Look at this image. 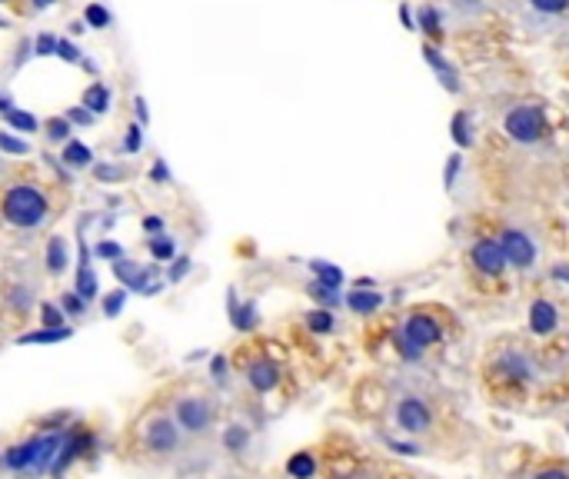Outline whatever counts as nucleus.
Listing matches in <instances>:
<instances>
[{
  "label": "nucleus",
  "instance_id": "f257e3e1",
  "mask_svg": "<svg viewBox=\"0 0 569 479\" xmlns=\"http://www.w3.org/2000/svg\"><path fill=\"white\" fill-rule=\"evenodd\" d=\"M3 220L20 227V230H33L47 220V200L37 187L30 183H17L7 190L3 197Z\"/></svg>",
  "mask_w": 569,
  "mask_h": 479
},
{
  "label": "nucleus",
  "instance_id": "f03ea898",
  "mask_svg": "<svg viewBox=\"0 0 569 479\" xmlns=\"http://www.w3.org/2000/svg\"><path fill=\"white\" fill-rule=\"evenodd\" d=\"M60 447H63V437L60 433L27 440V443H20V447H13V450L3 453V467L7 470H33V473L37 470H50V463L57 460Z\"/></svg>",
  "mask_w": 569,
  "mask_h": 479
},
{
  "label": "nucleus",
  "instance_id": "7ed1b4c3",
  "mask_svg": "<svg viewBox=\"0 0 569 479\" xmlns=\"http://www.w3.org/2000/svg\"><path fill=\"white\" fill-rule=\"evenodd\" d=\"M507 133L520 143H537L547 133V113L533 103H520L507 113Z\"/></svg>",
  "mask_w": 569,
  "mask_h": 479
},
{
  "label": "nucleus",
  "instance_id": "20e7f679",
  "mask_svg": "<svg viewBox=\"0 0 569 479\" xmlns=\"http://www.w3.org/2000/svg\"><path fill=\"white\" fill-rule=\"evenodd\" d=\"M440 340V323L427 313H413L407 317L403 330H400V347L407 357H420L427 347H433Z\"/></svg>",
  "mask_w": 569,
  "mask_h": 479
},
{
  "label": "nucleus",
  "instance_id": "39448f33",
  "mask_svg": "<svg viewBox=\"0 0 569 479\" xmlns=\"http://www.w3.org/2000/svg\"><path fill=\"white\" fill-rule=\"evenodd\" d=\"M393 420H397V427H400L403 433L420 437V433H427V430H430L433 413H430V407H427L420 397H400V400H397V407H393Z\"/></svg>",
  "mask_w": 569,
  "mask_h": 479
},
{
  "label": "nucleus",
  "instance_id": "423d86ee",
  "mask_svg": "<svg viewBox=\"0 0 569 479\" xmlns=\"http://www.w3.org/2000/svg\"><path fill=\"white\" fill-rule=\"evenodd\" d=\"M173 420H177V427L187 430V433H203V430L210 427V420H213V407H210L207 400H200V397H187V400L177 403Z\"/></svg>",
  "mask_w": 569,
  "mask_h": 479
},
{
  "label": "nucleus",
  "instance_id": "0eeeda50",
  "mask_svg": "<svg viewBox=\"0 0 569 479\" xmlns=\"http://www.w3.org/2000/svg\"><path fill=\"white\" fill-rule=\"evenodd\" d=\"M143 443H147L150 453H170V450H177V443H180V427H177V420H167V417L150 420V427H147V433H143Z\"/></svg>",
  "mask_w": 569,
  "mask_h": 479
},
{
  "label": "nucleus",
  "instance_id": "6e6552de",
  "mask_svg": "<svg viewBox=\"0 0 569 479\" xmlns=\"http://www.w3.org/2000/svg\"><path fill=\"white\" fill-rule=\"evenodd\" d=\"M500 247H503L507 263H513V267H520V270H527V267L537 260V243H533L527 233H520V230H507L503 240H500Z\"/></svg>",
  "mask_w": 569,
  "mask_h": 479
},
{
  "label": "nucleus",
  "instance_id": "1a4fd4ad",
  "mask_svg": "<svg viewBox=\"0 0 569 479\" xmlns=\"http://www.w3.org/2000/svg\"><path fill=\"white\" fill-rule=\"evenodd\" d=\"M473 267L480 270V273H487V277H497V273H503V267H507V257H503V247H500V240H480L477 247H473Z\"/></svg>",
  "mask_w": 569,
  "mask_h": 479
},
{
  "label": "nucleus",
  "instance_id": "9d476101",
  "mask_svg": "<svg viewBox=\"0 0 569 479\" xmlns=\"http://www.w3.org/2000/svg\"><path fill=\"white\" fill-rule=\"evenodd\" d=\"M247 380L257 393H270L280 383V367L273 360H257V363H250Z\"/></svg>",
  "mask_w": 569,
  "mask_h": 479
},
{
  "label": "nucleus",
  "instance_id": "9b49d317",
  "mask_svg": "<svg viewBox=\"0 0 569 479\" xmlns=\"http://www.w3.org/2000/svg\"><path fill=\"white\" fill-rule=\"evenodd\" d=\"M530 327H533V333H553V330L560 327V313H557V307H553V303H547V300H537V303H533V310H530Z\"/></svg>",
  "mask_w": 569,
  "mask_h": 479
},
{
  "label": "nucleus",
  "instance_id": "f8f14e48",
  "mask_svg": "<svg viewBox=\"0 0 569 479\" xmlns=\"http://www.w3.org/2000/svg\"><path fill=\"white\" fill-rule=\"evenodd\" d=\"M83 107L97 117V113H107L110 110V90L107 83H90L87 93H83Z\"/></svg>",
  "mask_w": 569,
  "mask_h": 479
},
{
  "label": "nucleus",
  "instance_id": "ddd939ff",
  "mask_svg": "<svg viewBox=\"0 0 569 479\" xmlns=\"http://www.w3.org/2000/svg\"><path fill=\"white\" fill-rule=\"evenodd\" d=\"M77 293H80L83 300H93V297H97V273H93V267L87 263V257L80 260V270H77Z\"/></svg>",
  "mask_w": 569,
  "mask_h": 479
},
{
  "label": "nucleus",
  "instance_id": "4468645a",
  "mask_svg": "<svg viewBox=\"0 0 569 479\" xmlns=\"http://www.w3.org/2000/svg\"><path fill=\"white\" fill-rule=\"evenodd\" d=\"M47 270L50 273H63L67 270V243L60 237H53L47 243Z\"/></svg>",
  "mask_w": 569,
  "mask_h": 479
},
{
  "label": "nucleus",
  "instance_id": "2eb2a0df",
  "mask_svg": "<svg viewBox=\"0 0 569 479\" xmlns=\"http://www.w3.org/2000/svg\"><path fill=\"white\" fill-rule=\"evenodd\" d=\"M113 273H117L127 287H133V290H143V293H147V287H150V283H147V273H143V270H137V263L130 267V263H123V260H120V263L113 267Z\"/></svg>",
  "mask_w": 569,
  "mask_h": 479
},
{
  "label": "nucleus",
  "instance_id": "dca6fc26",
  "mask_svg": "<svg viewBox=\"0 0 569 479\" xmlns=\"http://www.w3.org/2000/svg\"><path fill=\"white\" fill-rule=\"evenodd\" d=\"M67 337H70L67 327H47V330H37V333L20 337L17 343H60V340H67Z\"/></svg>",
  "mask_w": 569,
  "mask_h": 479
},
{
  "label": "nucleus",
  "instance_id": "f3484780",
  "mask_svg": "<svg viewBox=\"0 0 569 479\" xmlns=\"http://www.w3.org/2000/svg\"><path fill=\"white\" fill-rule=\"evenodd\" d=\"M63 160H67V167H90L93 153H90V147H83V143L70 140V143L63 147Z\"/></svg>",
  "mask_w": 569,
  "mask_h": 479
},
{
  "label": "nucleus",
  "instance_id": "a211bd4d",
  "mask_svg": "<svg viewBox=\"0 0 569 479\" xmlns=\"http://www.w3.org/2000/svg\"><path fill=\"white\" fill-rule=\"evenodd\" d=\"M347 303H350V310H357V313H373V310L380 307V293L357 290V293H350V297H347Z\"/></svg>",
  "mask_w": 569,
  "mask_h": 479
},
{
  "label": "nucleus",
  "instance_id": "6ab92c4d",
  "mask_svg": "<svg viewBox=\"0 0 569 479\" xmlns=\"http://www.w3.org/2000/svg\"><path fill=\"white\" fill-rule=\"evenodd\" d=\"M287 473H290V477L307 479L317 473V463H313V457H310V453H297V457L287 463Z\"/></svg>",
  "mask_w": 569,
  "mask_h": 479
},
{
  "label": "nucleus",
  "instance_id": "aec40b11",
  "mask_svg": "<svg viewBox=\"0 0 569 479\" xmlns=\"http://www.w3.org/2000/svg\"><path fill=\"white\" fill-rule=\"evenodd\" d=\"M7 120H10L13 130H23V133H37V127H40L37 117H30V113H23V110H13V107L7 110Z\"/></svg>",
  "mask_w": 569,
  "mask_h": 479
},
{
  "label": "nucleus",
  "instance_id": "412c9836",
  "mask_svg": "<svg viewBox=\"0 0 569 479\" xmlns=\"http://www.w3.org/2000/svg\"><path fill=\"white\" fill-rule=\"evenodd\" d=\"M313 270H317V277H320V283H327V287H340V280H343V273L337 270V267H330V263H313Z\"/></svg>",
  "mask_w": 569,
  "mask_h": 479
},
{
  "label": "nucleus",
  "instance_id": "4be33fe9",
  "mask_svg": "<svg viewBox=\"0 0 569 479\" xmlns=\"http://www.w3.org/2000/svg\"><path fill=\"white\" fill-rule=\"evenodd\" d=\"M173 250H177V247H173L170 237H153V240H150V253H153L157 260H170Z\"/></svg>",
  "mask_w": 569,
  "mask_h": 479
},
{
  "label": "nucleus",
  "instance_id": "5701e85b",
  "mask_svg": "<svg viewBox=\"0 0 569 479\" xmlns=\"http://www.w3.org/2000/svg\"><path fill=\"white\" fill-rule=\"evenodd\" d=\"M83 20H87L90 27H107V23H110V13H107V7H100V3H90L87 13H83Z\"/></svg>",
  "mask_w": 569,
  "mask_h": 479
},
{
  "label": "nucleus",
  "instance_id": "b1692460",
  "mask_svg": "<svg viewBox=\"0 0 569 479\" xmlns=\"http://www.w3.org/2000/svg\"><path fill=\"white\" fill-rule=\"evenodd\" d=\"M47 137H50V140H57V143H60V140H67V137H70V120H67V117L50 120V123H47Z\"/></svg>",
  "mask_w": 569,
  "mask_h": 479
},
{
  "label": "nucleus",
  "instance_id": "393cba45",
  "mask_svg": "<svg viewBox=\"0 0 569 479\" xmlns=\"http://www.w3.org/2000/svg\"><path fill=\"white\" fill-rule=\"evenodd\" d=\"M307 320H310V330H313V333H330V330H333V317H330L327 310H317V313H310Z\"/></svg>",
  "mask_w": 569,
  "mask_h": 479
},
{
  "label": "nucleus",
  "instance_id": "a878e982",
  "mask_svg": "<svg viewBox=\"0 0 569 479\" xmlns=\"http://www.w3.org/2000/svg\"><path fill=\"white\" fill-rule=\"evenodd\" d=\"M223 443H227V450H230V453H240V450L247 447V430L230 427V430H227V437H223Z\"/></svg>",
  "mask_w": 569,
  "mask_h": 479
},
{
  "label": "nucleus",
  "instance_id": "bb28decb",
  "mask_svg": "<svg viewBox=\"0 0 569 479\" xmlns=\"http://www.w3.org/2000/svg\"><path fill=\"white\" fill-rule=\"evenodd\" d=\"M123 300H127V290H123V287H120V290H113V293L103 300V313H107V317H117V313L123 310Z\"/></svg>",
  "mask_w": 569,
  "mask_h": 479
},
{
  "label": "nucleus",
  "instance_id": "cd10ccee",
  "mask_svg": "<svg viewBox=\"0 0 569 479\" xmlns=\"http://www.w3.org/2000/svg\"><path fill=\"white\" fill-rule=\"evenodd\" d=\"M537 13H560V10H567L569 0H527Z\"/></svg>",
  "mask_w": 569,
  "mask_h": 479
},
{
  "label": "nucleus",
  "instance_id": "c85d7f7f",
  "mask_svg": "<svg viewBox=\"0 0 569 479\" xmlns=\"http://www.w3.org/2000/svg\"><path fill=\"white\" fill-rule=\"evenodd\" d=\"M0 150L20 157V153H27L30 147H27V140H17V137H10V133H0Z\"/></svg>",
  "mask_w": 569,
  "mask_h": 479
},
{
  "label": "nucleus",
  "instance_id": "c756f323",
  "mask_svg": "<svg viewBox=\"0 0 569 479\" xmlns=\"http://www.w3.org/2000/svg\"><path fill=\"white\" fill-rule=\"evenodd\" d=\"M43 327H63V310L53 307V303H43Z\"/></svg>",
  "mask_w": 569,
  "mask_h": 479
},
{
  "label": "nucleus",
  "instance_id": "7c9ffc66",
  "mask_svg": "<svg viewBox=\"0 0 569 479\" xmlns=\"http://www.w3.org/2000/svg\"><path fill=\"white\" fill-rule=\"evenodd\" d=\"M33 50H37V57H50V53L57 50V37H53V33H40Z\"/></svg>",
  "mask_w": 569,
  "mask_h": 479
},
{
  "label": "nucleus",
  "instance_id": "2f4dec72",
  "mask_svg": "<svg viewBox=\"0 0 569 479\" xmlns=\"http://www.w3.org/2000/svg\"><path fill=\"white\" fill-rule=\"evenodd\" d=\"M253 323H257V310H253V307L237 310V320H233V327H237V330H250Z\"/></svg>",
  "mask_w": 569,
  "mask_h": 479
},
{
  "label": "nucleus",
  "instance_id": "473e14b6",
  "mask_svg": "<svg viewBox=\"0 0 569 479\" xmlns=\"http://www.w3.org/2000/svg\"><path fill=\"white\" fill-rule=\"evenodd\" d=\"M140 143H143L140 127H130V130H127V140H123V150H127V153H137V150H140Z\"/></svg>",
  "mask_w": 569,
  "mask_h": 479
},
{
  "label": "nucleus",
  "instance_id": "72a5a7b5",
  "mask_svg": "<svg viewBox=\"0 0 569 479\" xmlns=\"http://www.w3.org/2000/svg\"><path fill=\"white\" fill-rule=\"evenodd\" d=\"M97 257H107V260H120V257H123V250H120L117 243L103 240V243H97Z\"/></svg>",
  "mask_w": 569,
  "mask_h": 479
},
{
  "label": "nucleus",
  "instance_id": "f704fd0d",
  "mask_svg": "<svg viewBox=\"0 0 569 479\" xmlns=\"http://www.w3.org/2000/svg\"><path fill=\"white\" fill-rule=\"evenodd\" d=\"M67 120H70V123H90V120H93V113H90L87 107H73V110L67 113Z\"/></svg>",
  "mask_w": 569,
  "mask_h": 479
},
{
  "label": "nucleus",
  "instance_id": "c9c22d12",
  "mask_svg": "<svg viewBox=\"0 0 569 479\" xmlns=\"http://www.w3.org/2000/svg\"><path fill=\"white\" fill-rule=\"evenodd\" d=\"M57 50H60V57H63V60H70V63H73V60H80L77 47H73V43H67V40H57Z\"/></svg>",
  "mask_w": 569,
  "mask_h": 479
},
{
  "label": "nucleus",
  "instance_id": "e433bc0d",
  "mask_svg": "<svg viewBox=\"0 0 569 479\" xmlns=\"http://www.w3.org/2000/svg\"><path fill=\"white\" fill-rule=\"evenodd\" d=\"M83 307H87L83 297H67V300H63V310H67V313H83Z\"/></svg>",
  "mask_w": 569,
  "mask_h": 479
},
{
  "label": "nucleus",
  "instance_id": "4c0bfd02",
  "mask_svg": "<svg viewBox=\"0 0 569 479\" xmlns=\"http://www.w3.org/2000/svg\"><path fill=\"white\" fill-rule=\"evenodd\" d=\"M190 270V260H177V267H173V273H170V280H180L183 273Z\"/></svg>",
  "mask_w": 569,
  "mask_h": 479
},
{
  "label": "nucleus",
  "instance_id": "58836bf2",
  "mask_svg": "<svg viewBox=\"0 0 569 479\" xmlns=\"http://www.w3.org/2000/svg\"><path fill=\"white\" fill-rule=\"evenodd\" d=\"M97 177H100V180H107V177H120V170H113V167H97Z\"/></svg>",
  "mask_w": 569,
  "mask_h": 479
},
{
  "label": "nucleus",
  "instance_id": "ea45409f",
  "mask_svg": "<svg viewBox=\"0 0 569 479\" xmlns=\"http://www.w3.org/2000/svg\"><path fill=\"white\" fill-rule=\"evenodd\" d=\"M143 227H147V230H163V220H160V217H147Z\"/></svg>",
  "mask_w": 569,
  "mask_h": 479
},
{
  "label": "nucleus",
  "instance_id": "a19ab883",
  "mask_svg": "<svg viewBox=\"0 0 569 479\" xmlns=\"http://www.w3.org/2000/svg\"><path fill=\"white\" fill-rule=\"evenodd\" d=\"M150 177H153V180H167V167H163V163H157V167L150 170Z\"/></svg>",
  "mask_w": 569,
  "mask_h": 479
},
{
  "label": "nucleus",
  "instance_id": "79ce46f5",
  "mask_svg": "<svg viewBox=\"0 0 569 479\" xmlns=\"http://www.w3.org/2000/svg\"><path fill=\"white\" fill-rule=\"evenodd\" d=\"M137 113H140V120H147V103L143 100H137Z\"/></svg>",
  "mask_w": 569,
  "mask_h": 479
},
{
  "label": "nucleus",
  "instance_id": "37998d69",
  "mask_svg": "<svg viewBox=\"0 0 569 479\" xmlns=\"http://www.w3.org/2000/svg\"><path fill=\"white\" fill-rule=\"evenodd\" d=\"M10 107H13V103H10V100H7V97H0V113H7V110H10Z\"/></svg>",
  "mask_w": 569,
  "mask_h": 479
},
{
  "label": "nucleus",
  "instance_id": "c03bdc74",
  "mask_svg": "<svg viewBox=\"0 0 569 479\" xmlns=\"http://www.w3.org/2000/svg\"><path fill=\"white\" fill-rule=\"evenodd\" d=\"M53 0H33V7H50Z\"/></svg>",
  "mask_w": 569,
  "mask_h": 479
}]
</instances>
